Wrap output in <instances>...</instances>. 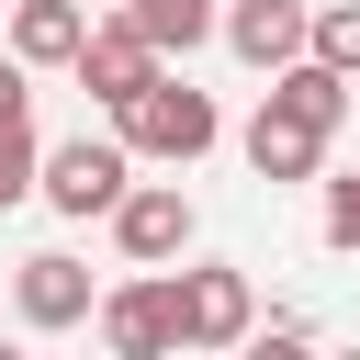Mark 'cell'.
Wrapping results in <instances>:
<instances>
[{"mask_svg": "<svg viewBox=\"0 0 360 360\" xmlns=\"http://www.w3.org/2000/svg\"><path fill=\"white\" fill-rule=\"evenodd\" d=\"M270 101H292V112H315L326 135L349 124V68H326V56H292V68H270Z\"/></svg>", "mask_w": 360, "mask_h": 360, "instance_id": "12", "label": "cell"}, {"mask_svg": "<svg viewBox=\"0 0 360 360\" xmlns=\"http://www.w3.org/2000/svg\"><path fill=\"white\" fill-rule=\"evenodd\" d=\"M11 315L56 338V326H90V315H101V292H90V270H79L68 248H34V259L11 270Z\"/></svg>", "mask_w": 360, "mask_h": 360, "instance_id": "6", "label": "cell"}, {"mask_svg": "<svg viewBox=\"0 0 360 360\" xmlns=\"http://www.w3.org/2000/svg\"><path fill=\"white\" fill-rule=\"evenodd\" d=\"M124 11H135V34H146L158 56H191V45L225 34V0H124Z\"/></svg>", "mask_w": 360, "mask_h": 360, "instance_id": "11", "label": "cell"}, {"mask_svg": "<svg viewBox=\"0 0 360 360\" xmlns=\"http://www.w3.org/2000/svg\"><path fill=\"white\" fill-rule=\"evenodd\" d=\"M236 146H248V169H259V180H315V169H326V124H315V112H292V101H270V90H259V112H248V135H236Z\"/></svg>", "mask_w": 360, "mask_h": 360, "instance_id": "8", "label": "cell"}, {"mask_svg": "<svg viewBox=\"0 0 360 360\" xmlns=\"http://www.w3.org/2000/svg\"><path fill=\"white\" fill-rule=\"evenodd\" d=\"M79 45H90V0H22L11 11V56L22 68H79Z\"/></svg>", "mask_w": 360, "mask_h": 360, "instance_id": "10", "label": "cell"}, {"mask_svg": "<svg viewBox=\"0 0 360 360\" xmlns=\"http://www.w3.org/2000/svg\"><path fill=\"white\" fill-rule=\"evenodd\" d=\"M34 180H45V135H34V112H0V214L34 202Z\"/></svg>", "mask_w": 360, "mask_h": 360, "instance_id": "13", "label": "cell"}, {"mask_svg": "<svg viewBox=\"0 0 360 360\" xmlns=\"http://www.w3.org/2000/svg\"><path fill=\"white\" fill-rule=\"evenodd\" d=\"M101 338H112L124 360H169V349H180V281H169V270L112 281V292H101Z\"/></svg>", "mask_w": 360, "mask_h": 360, "instance_id": "5", "label": "cell"}, {"mask_svg": "<svg viewBox=\"0 0 360 360\" xmlns=\"http://www.w3.org/2000/svg\"><path fill=\"white\" fill-rule=\"evenodd\" d=\"M112 135H124L135 158H169V169H191V158H214L225 112H214V90H191L180 68H158L135 101H112Z\"/></svg>", "mask_w": 360, "mask_h": 360, "instance_id": "1", "label": "cell"}, {"mask_svg": "<svg viewBox=\"0 0 360 360\" xmlns=\"http://www.w3.org/2000/svg\"><path fill=\"white\" fill-rule=\"evenodd\" d=\"M315 236H326L338 259H360V169H338V180H326V202H315Z\"/></svg>", "mask_w": 360, "mask_h": 360, "instance_id": "14", "label": "cell"}, {"mask_svg": "<svg viewBox=\"0 0 360 360\" xmlns=\"http://www.w3.org/2000/svg\"><path fill=\"white\" fill-rule=\"evenodd\" d=\"M158 68H169V56L135 34V11H112V22H90V45H79V68H68V79H79L90 101H135Z\"/></svg>", "mask_w": 360, "mask_h": 360, "instance_id": "7", "label": "cell"}, {"mask_svg": "<svg viewBox=\"0 0 360 360\" xmlns=\"http://www.w3.org/2000/svg\"><path fill=\"white\" fill-rule=\"evenodd\" d=\"M169 281H180V349H236V338L259 326V292H248L236 259H191V270H169Z\"/></svg>", "mask_w": 360, "mask_h": 360, "instance_id": "4", "label": "cell"}, {"mask_svg": "<svg viewBox=\"0 0 360 360\" xmlns=\"http://www.w3.org/2000/svg\"><path fill=\"white\" fill-rule=\"evenodd\" d=\"M225 45L248 68H292L315 45V0H225Z\"/></svg>", "mask_w": 360, "mask_h": 360, "instance_id": "9", "label": "cell"}, {"mask_svg": "<svg viewBox=\"0 0 360 360\" xmlns=\"http://www.w3.org/2000/svg\"><path fill=\"white\" fill-rule=\"evenodd\" d=\"M191 236H202V214H191L180 180H135V191L112 202V248H124V270H180Z\"/></svg>", "mask_w": 360, "mask_h": 360, "instance_id": "3", "label": "cell"}, {"mask_svg": "<svg viewBox=\"0 0 360 360\" xmlns=\"http://www.w3.org/2000/svg\"><path fill=\"white\" fill-rule=\"evenodd\" d=\"M22 79H34V68H22V56H0V112H34V90H22Z\"/></svg>", "mask_w": 360, "mask_h": 360, "instance_id": "16", "label": "cell"}, {"mask_svg": "<svg viewBox=\"0 0 360 360\" xmlns=\"http://www.w3.org/2000/svg\"><path fill=\"white\" fill-rule=\"evenodd\" d=\"M135 191V146L124 135H68V146H45V180H34V202H56L68 225H112V202Z\"/></svg>", "mask_w": 360, "mask_h": 360, "instance_id": "2", "label": "cell"}, {"mask_svg": "<svg viewBox=\"0 0 360 360\" xmlns=\"http://www.w3.org/2000/svg\"><path fill=\"white\" fill-rule=\"evenodd\" d=\"M304 56H326V68H349V79H360V0H326V11H315V45H304Z\"/></svg>", "mask_w": 360, "mask_h": 360, "instance_id": "15", "label": "cell"}]
</instances>
